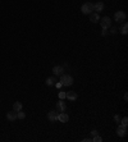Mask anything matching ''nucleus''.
I'll use <instances>...</instances> for the list:
<instances>
[{
	"label": "nucleus",
	"mask_w": 128,
	"mask_h": 142,
	"mask_svg": "<svg viewBox=\"0 0 128 142\" xmlns=\"http://www.w3.org/2000/svg\"><path fill=\"white\" fill-rule=\"evenodd\" d=\"M81 12H82L83 14H90V13H92V12H94V4H92V3H85V4H82Z\"/></svg>",
	"instance_id": "nucleus-1"
},
{
	"label": "nucleus",
	"mask_w": 128,
	"mask_h": 142,
	"mask_svg": "<svg viewBox=\"0 0 128 142\" xmlns=\"http://www.w3.org/2000/svg\"><path fill=\"white\" fill-rule=\"evenodd\" d=\"M60 82L63 86H72L73 85V77L68 76V74H62L60 76Z\"/></svg>",
	"instance_id": "nucleus-2"
},
{
	"label": "nucleus",
	"mask_w": 128,
	"mask_h": 142,
	"mask_svg": "<svg viewBox=\"0 0 128 142\" xmlns=\"http://www.w3.org/2000/svg\"><path fill=\"white\" fill-rule=\"evenodd\" d=\"M126 18H127V14L124 12H122V10H119V12H117L114 14V21H117V22H124Z\"/></svg>",
	"instance_id": "nucleus-3"
},
{
	"label": "nucleus",
	"mask_w": 128,
	"mask_h": 142,
	"mask_svg": "<svg viewBox=\"0 0 128 142\" xmlns=\"http://www.w3.org/2000/svg\"><path fill=\"white\" fill-rule=\"evenodd\" d=\"M99 22H100V24H101L102 28H106V30H108V28L111 27V21H110L109 17H104V18H101Z\"/></svg>",
	"instance_id": "nucleus-4"
},
{
	"label": "nucleus",
	"mask_w": 128,
	"mask_h": 142,
	"mask_svg": "<svg viewBox=\"0 0 128 142\" xmlns=\"http://www.w3.org/2000/svg\"><path fill=\"white\" fill-rule=\"evenodd\" d=\"M58 116H59V113H58L57 110H53V111H49V113H47V118H49V120H51V122H57V120H58Z\"/></svg>",
	"instance_id": "nucleus-5"
},
{
	"label": "nucleus",
	"mask_w": 128,
	"mask_h": 142,
	"mask_svg": "<svg viewBox=\"0 0 128 142\" xmlns=\"http://www.w3.org/2000/svg\"><path fill=\"white\" fill-rule=\"evenodd\" d=\"M117 135H118L119 137H124V136L127 135V127L119 124V127L117 128Z\"/></svg>",
	"instance_id": "nucleus-6"
},
{
	"label": "nucleus",
	"mask_w": 128,
	"mask_h": 142,
	"mask_svg": "<svg viewBox=\"0 0 128 142\" xmlns=\"http://www.w3.org/2000/svg\"><path fill=\"white\" fill-rule=\"evenodd\" d=\"M89 15H90V21H91L92 23H97V22L100 21V15H99V13H96V12L90 13Z\"/></svg>",
	"instance_id": "nucleus-7"
},
{
	"label": "nucleus",
	"mask_w": 128,
	"mask_h": 142,
	"mask_svg": "<svg viewBox=\"0 0 128 142\" xmlns=\"http://www.w3.org/2000/svg\"><path fill=\"white\" fill-rule=\"evenodd\" d=\"M65 109H67V105H65V103H63L62 100L57 103V111H58V113L65 111Z\"/></svg>",
	"instance_id": "nucleus-8"
},
{
	"label": "nucleus",
	"mask_w": 128,
	"mask_h": 142,
	"mask_svg": "<svg viewBox=\"0 0 128 142\" xmlns=\"http://www.w3.org/2000/svg\"><path fill=\"white\" fill-rule=\"evenodd\" d=\"M6 119L8 120H10V122H14L15 119H17V111H8L6 113Z\"/></svg>",
	"instance_id": "nucleus-9"
},
{
	"label": "nucleus",
	"mask_w": 128,
	"mask_h": 142,
	"mask_svg": "<svg viewBox=\"0 0 128 142\" xmlns=\"http://www.w3.org/2000/svg\"><path fill=\"white\" fill-rule=\"evenodd\" d=\"M64 72V68L62 65H57V67H54L53 68V73H54V76H62Z\"/></svg>",
	"instance_id": "nucleus-10"
},
{
	"label": "nucleus",
	"mask_w": 128,
	"mask_h": 142,
	"mask_svg": "<svg viewBox=\"0 0 128 142\" xmlns=\"http://www.w3.org/2000/svg\"><path fill=\"white\" fill-rule=\"evenodd\" d=\"M58 120L62 122V123H67V122L69 120V116H68L67 113H63V111H62V113L59 114V116H58Z\"/></svg>",
	"instance_id": "nucleus-11"
},
{
	"label": "nucleus",
	"mask_w": 128,
	"mask_h": 142,
	"mask_svg": "<svg viewBox=\"0 0 128 142\" xmlns=\"http://www.w3.org/2000/svg\"><path fill=\"white\" fill-rule=\"evenodd\" d=\"M57 82H58V81H57V76H54V77H47L46 81H45V83H46L47 86H54Z\"/></svg>",
	"instance_id": "nucleus-12"
},
{
	"label": "nucleus",
	"mask_w": 128,
	"mask_h": 142,
	"mask_svg": "<svg viewBox=\"0 0 128 142\" xmlns=\"http://www.w3.org/2000/svg\"><path fill=\"white\" fill-rule=\"evenodd\" d=\"M102 9H104V3H101V1H97L94 4V10H95L96 13H99V12H102Z\"/></svg>",
	"instance_id": "nucleus-13"
},
{
	"label": "nucleus",
	"mask_w": 128,
	"mask_h": 142,
	"mask_svg": "<svg viewBox=\"0 0 128 142\" xmlns=\"http://www.w3.org/2000/svg\"><path fill=\"white\" fill-rule=\"evenodd\" d=\"M65 97L68 100H76L77 99V94L74 91H69V92H65Z\"/></svg>",
	"instance_id": "nucleus-14"
},
{
	"label": "nucleus",
	"mask_w": 128,
	"mask_h": 142,
	"mask_svg": "<svg viewBox=\"0 0 128 142\" xmlns=\"http://www.w3.org/2000/svg\"><path fill=\"white\" fill-rule=\"evenodd\" d=\"M128 32V24L126 22H123V26H122V28H121V34L122 35H127Z\"/></svg>",
	"instance_id": "nucleus-15"
},
{
	"label": "nucleus",
	"mask_w": 128,
	"mask_h": 142,
	"mask_svg": "<svg viewBox=\"0 0 128 142\" xmlns=\"http://www.w3.org/2000/svg\"><path fill=\"white\" fill-rule=\"evenodd\" d=\"M13 110H14V111H19V110H22V104H21L19 101L14 103V104H13Z\"/></svg>",
	"instance_id": "nucleus-16"
},
{
	"label": "nucleus",
	"mask_w": 128,
	"mask_h": 142,
	"mask_svg": "<svg viewBox=\"0 0 128 142\" xmlns=\"http://www.w3.org/2000/svg\"><path fill=\"white\" fill-rule=\"evenodd\" d=\"M17 118H18V119H25V118H26V114H25L22 110H19V111H17Z\"/></svg>",
	"instance_id": "nucleus-17"
},
{
	"label": "nucleus",
	"mask_w": 128,
	"mask_h": 142,
	"mask_svg": "<svg viewBox=\"0 0 128 142\" xmlns=\"http://www.w3.org/2000/svg\"><path fill=\"white\" fill-rule=\"evenodd\" d=\"M92 141H94V142H101V141H102V138H101V137H100L99 135H96V136H94Z\"/></svg>",
	"instance_id": "nucleus-18"
},
{
	"label": "nucleus",
	"mask_w": 128,
	"mask_h": 142,
	"mask_svg": "<svg viewBox=\"0 0 128 142\" xmlns=\"http://www.w3.org/2000/svg\"><path fill=\"white\" fill-rule=\"evenodd\" d=\"M122 126H124V127H127L128 126V118L127 116H124V118L122 119Z\"/></svg>",
	"instance_id": "nucleus-19"
},
{
	"label": "nucleus",
	"mask_w": 128,
	"mask_h": 142,
	"mask_svg": "<svg viewBox=\"0 0 128 142\" xmlns=\"http://www.w3.org/2000/svg\"><path fill=\"white\" fill-rule=\"evenodd\" d=\"M114 120H115L117 123L121 124V116H119V115H115V116H114Z\"/></svg>",
	"instance_id": "nucleus-20"
},
{
	"label": "nucleus",
	"mask_w": 128,
	"mask_h": 142,
	"mask_svg": "<svg viewBox=\"0 0 128 142\" xmlns=\"http://www.w3.org/2000/svg\"><path fill=\"white\" fill-rule=\"evenodd\" d=\"M59 99H60V100L65 99V92H59Z\"/></svg>",
	"instance_id": "nucleus-21"
},
{
	"label": "nucleus",
	"mask_w": 128,
	"mask_h": 142,
	"mask_svg": "<svg viewBox=\"0 0 128 142\" xmlns=\"http://www.w3.org/2000/svg\"><path fill=\"white\" fill-rule=\"evenodd\" d=\"M54 86H55V87H58V88H60V87H62L63 85H62V82H57V83H55Z\"/></svg>",
	"instance_id": "nucleus-22"
},
{
	"label": "nucleus",
	"mask_w": 128,
	"mask_h": 142,
	"mask_svg": "<svg viewBox=\"0 0 128 142\" xmlns=\"http://www.w3.org/2000/svg\"><path fill=\"white\" fill-rule=\"evenodd\" d=\"M90 135H91V136L94 137V136H96V135H99V133H97V131H95V129H94V131H92V132H91Z\"/></svg>",
	"instance_id": "nucleus-23"
},
{
	"label": "nucleus",
	"mask_w": 128,
	"mask_h": 142,
	"mask_svg": "<svg viewBox=\"0 0 128 142\" xmlns=\"http://www.w3.org/2000/svg\"><path fill=\"white\" fill-rule=\"evenodd\" d=\"M108 35V31H106V28H102V36H106Z\"/></svg>",
	"instance_id": "nucleus-24"
},
{
	"label": "nucleus",
	"mask_w": 128,
	"mask_h": 142,
	"mask_svg": "<svg viewBox=\"0 0 128 142\" xmlns=\"http://www.w3.org/2000/svg\"><path fill=\"white\" fill-rule=\"evenodd\" d=\"M117 31H118V30H117L115 27H113V28H111V34H117Z\"/></svg>",
	"instance_id": "nucleus-25"
},
{
	"label": "nucleus",
	"mask_w": 128,
	"mask_h": 142,
	"mask_svg": "<svg viewBox=\"0 0 128 142\" xmlns=\"http://www.w3.org/2000/svg\"><path fill=\"white\" fill-rule=\"evenodd\" d=\"M124 100H126V101L128 100V95H127V94H124Z\"/></svg>",
	"instance_id": "nucleus-26"
}]
</instances>
